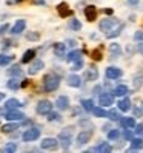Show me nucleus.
Here are the masks:
<instances>
[{"label":"nucleus","mask_w":143,"mask_h":153,"mask_svg":"<svg viewBox=\"0 0 143 153\" xmlns=\"http://www.w3.org/2000/svg\"><path fill=\"white\" fill-rule=\"evenodd\" d=\"M85 16H86V19L89 20V22H92L95 17H97V11H95V6H86L85 8Z\"/></svg>","instance_id":"2eb2a0df"},{"label":"nucleus","mask_w":143,"mask_h":153,"mask_svg":"<svg viewBox=\"0 0 143 153\" xmlns=\"http://www.w3.org/2000/svg\"><path fill=\"white\" fill-rule=\"evenodd\" d=\"M52 110V104L49 101H40L37 104V113L39 114H48Z\"/></svg>","instance_id":"423d86ee"},{"label":"nucleus","mask_w":143,"mask_h":153,"mask_svg":"<svg viewBox=\"0 0 143 153\" xmlns=\"http://www.w3.org/2000/svg\"><path fill=\"white\" fill-rule=\"evenodd\" d=\"M35 3H42V5H43V3H45V0H35Z\"/></svg>","instance_id":"3c124183"},{"label":"nucleus","mask_w":143,"mask_h":153,"mask_svg":"<svg viewBox=\"0 0 143 153\" xmlns=\"http://www.w3.org/2000/svg\"><path fill=\"white\" fill-rule=\"evenodd\" d=\"M80 57H82V51H78V50H74V51H71L69 54H66V60L68 62H76Z\"/></svg>","instance_id":"5701e85b"},{"label":"nucleus","mask_w":143,"mask_h":153,"mask_svg":"<svg viewBox=\"0 0 143 153\" xmlns=\"http://www.w3.org/2000/svg\"><path fill=\"white\" fill-rule=\"evenodd\" d=\"M99 102H100V105H103V107L112 105V104H114V96H112L111 93H103V94H100V97H99Z\"/></svg>","instance_id":"9b49d317"},{"label":"nucleus","mask_w":143,"mask_h":153,"mask_svg":"<svg viewBox=\"0 0 143 153\" xmlns=\"http://www.w3.org/2000/svg\"><path fill=\"white\" fill-rule=\"evenodd\" d=\"M60 119H62V118H60V114H59V113H52V111L48 113V121L54 122V121H60Z\"/></svg>","instance_id":"e433bc0d"},{"label":"nucleus","mask_w":143,"mask_h":153,"mask_svg":"<svg viewBox=\"0 0 143 153\" xmlns=\"http://www.w3.org/2000/svg\"><path fill=\"white\" fill-rule=\"evenodd\" d=\"M143 85V76H136L134 77V88H140Z\"/></svg>","instance_id":"4c0bfd02"},{"label":"nucleus","mask_w":143,"mask_h":153,"mask_svg":"<svg viewBox=\"0 0 143 153\" xmlns=\"http://www.w3.org/2000/svg\"><path fill=\"white\" fill-rule=\"evenodd\" d=\"M82 107H83V110H86V111H92L94 110V102L91 101V99H83Z\"/></svg>","instance_id":"cd10ccee"},{"label":"nucleus","mask_w":143,"mask_h":153,"mask_svg":"<svg viewBox=\"0 0 143 153\" xmlns=\"http://www.w3.org/2000/svg\"><path fill=\"white\" fill-rule=\"evenodd\" d=\"M69 28L73 31H80L82 30V23L78 22V19H71L69 20Z\"/></svg>","instance_id":"c85d7f7f"},{"label":"nucleus","mask_w":143,"mask_h":153,"mask_svg":"<svg viewBox=\"0 0 143 153\" xmlns=\"http://www.w3.org/2000/svg\"><path fill=\"white\" fill-rule=\"evenodd\" d=\"M122 28H123V25L120 26V28H117V30H114L112 33H108V34H106V36H108L109 39H111V37H115V36H119V34H120V30H122Z\"/></svg>","instance_id":"37998d69"},{"label":"nucleus","mask_w":143,"mask_h":153,"mask_svg":"<svg viewBox=\"0 0 143 153\" xmlns=\"http://www.w3.org/2000/svg\"><path fill=\"white\" fill-rule=\"evenodd\" d=\"M25 26H26V22L25 20H17L15 25L11 28V34H20L25 30Z\"/></svg>","instance_id":"f3484780"},{"label":"nucleus","mask_w":143,"mask_h":153,"mask_svg":"<svg viewBox=\"0 0 143 153\" xmlns=\"http://www.w3.org/2000/svg\"><path fill=\"white\" fill-rule=\"evenodd\" d=\"M143 149V139L142 138H136L131 141V147H129V152L131 150H140Z\"/></svg>","instance_id":"393cba45"},{"label":"nucleus","mask_w":143,"mask_h":153,"mask_svg":"<svg viewBox=\"0 0 143 153\" xmlns=\"http://www.w3.org/2000/svg\"><path fill=\"white\" fill-rule=\"evenodd\" d=\"M39 37H40L39 33H28L26 34V39L28 40H39Z\"/></svg>","instance_id":"79ce46f5"},{"label":"nucleus","mask_w":143,"mask_h":153,"mask_svg":"<svg viewBox=\"0 0 143 153\" xmlns=\"http://www.w3.org/2000/svg\"><path fill=\"white\" fill-rule=\"evenodd\" d=\"M120 138V131L119 130H109L108 131V139H119Z\"/></svg>","instance_id":"c9c22d12"},{"label":"nucleus","mask_w":143,"mask_h":153,"mask_svg":"<svg viewBox=\"0 0 143 153\" xmlns=\"http://www.w3.org/2000/svg\"><path fill=\"white\" fill-rule=\"evenodd\" d=\"M122 74H123L122 70L115 68V67H109V68H106V71H105V76L108 79H119Z\"/></svg>","instance_id":"6e6552de"},{"label":"nucleus","mask_w":143,"mask_h":153,"mask_svg":"<svg viewBox=\"0 0 143 153\" xmlns=\"http://www.w3.org/2000/svg\"><path fill=\"white\" fill-rule=\"evenodd\" d=\"M128 91H129V90H128V87H126V85H117V87L114 88V94H115V96H119V97L126 96V94H128Z\"/></svg>","instance_id":"412c9836"},{"label":"nucleus","mask_w":143,"mask_h":153,"mask_svg":"<svg viewBox=\"0 0 143 153\" xmlns=\"http://www.w3.org/2000/svg\"><path fill=\"white\" fill-rule=\"evenodd\" d=\"M82 67H83V59L80 57L78 60H76V62H74V65H73V70H74V71H77V70H82Z\"/></svg>","instance_id":"58836bf2"},{"label":"nucleus","mask_w":143,"mask_h":153,"mask_svg":"<svg viewBox=\"0 0 143 153\" xmlns=\"http://www.w3.org/2000/svg\"><path fill=\"white\" fill-rule=\"evenodd\" d=\"M71 136H73V133H71L69 128H65V130H62L60 134H59V142H60V146L63 150H68L69 146H71Z\"/></svg>","instance_id":"f03ea898"},{"label":"nucleus","mask_w":143,"mask_h":153,"mask_svg":"<svg viewBox=\"0 0 143 153\" xmlns=\"http://www.w3.org/2000/svg\"><path fill=\"white\" fill-rule=\"evenodd\" d=\"M15 150H17V144H14V142H10L5 147H2V152H5V153H12Z\"/></svg>","instance_id":"473e14b6"},{"label":"nucleus","mask_w":143,"mask_h":153,"mask_svg":"<svg viewBox=\"0 0 143 153\" xmlns=\"http://www.w3.org/2000/svg\"><path fill=\"white\" fill-rule=\"evenodd\" d=\"M66 82H68V85L69 87H80V85H82V79H80L77 74H71V76H68V80H66Z\"/></svg>","instance_id":"dca6fc26"},{"label":"nucleus","mask_w":143,"mask_h":153,"mask_svg":"<svg viewBox=\"0 0 143 153\" xmlns=\"http://www.w3.org/2000/svg\"><path fill=\"white\" fill-rule=\"evenodd\" d=\"M117 23H119L117 19H105V20L100 22V30L106 33V31H109L112 26H114V25H117Z\"/></svg>","instance_id":"1a4fd4ad"},{"label":"nucleus","mask_w":143,"mask_h":153,"mask_svg":"<svg viewBox=\"0 0 143 153\" xmlns=\"http://www.w3.org/2000/svg\"><path fill=\"white\" fill-rule=\"evenodd\" d=\"M8 30V23H5L3 26H0V34H2V33H5Z\"/></svg>","instance_id":"de8ad7c7"},{"label":"nucleus","mask_w":143,"mask_h":153,"mask_svg":"<svg viewBox=\"0 0 143 153\" xmlns=\"http://www.w3.org/2000/svg\"><path fill=\"white\" fill-rule=\"evenodd\" d=\"M91 57H92L94 60H102V51H100V50H95V51H92Z\"/></svg>","instance_id":"a19ab883"},{"label":"nucleus","mask_w":143,"mask_h":153,"mask_svg":"<svg viewBox=\"0 0 143 153\" xmlns=\"http://www.w3.org/2000/svg\"><path fill=\"white\" fill-rule=\"evenodd\" d=\"M136 133H137V134H143V124L136 125Z\"/></svg>","instance_id":"a18cd8bd"},{"label":"nucleus","mask_w":143,"mask_h":153,"mask_svg":"<svg viewBox=\"0 0 143 153\" xmlns=\"http://www.w3.org/2000/svg\"><path fill=\"white\" fill-rule=\"evenodd\" d=\"M97 77H99V71H97L95 67H91L89 70H86V73H85V79L86 80H95Z\"/></svg>","instance_id":"a211bd4d"},{"label":"nucleus","mask_w":143,"mask_h":153,"mask_svg":"<svg viewBox=\"0 0 143 153\" xmlns=\"http://www.w3.org/2000/svg\"><path fill=\"white\" fill-rule=\"evenodd\" d=\"M137 50H139V53H142V54H143V40H142V43H139Z\"/></svg>","instance_id":"09e8293b"},{"label":"nucleus","mask_w":143,"mask_h":153,"mask_svg":"<svg viewBox=\"0 0 143 153\" xmlns=\"http://www.w3.org/2000/svg\"><path fill=\"white\" fill-rule=\"evenodd\" d=\"M106 118H109L111 121H119V113H117V110H109V111H106Z\"/></svg>","instance_id":"f704fd0d"},{"label":"nucleus","mask_w":143,"mask_h":153,"mask_svg":"<svg viewBox=\"0 0 143 153\" xmlns=\"http://www.w3.org/2000/svg\"><path fill=\"white\" fill-rule=\"evenodd\" d=\"M19 107H22V104L17 101V99H8L5 102V110L6 111H11V110H17Z\"/></svg>","instance_id":"f8f14e48"},{"label":"nucleus","mask_w":143,"mask_h":153,"mask_svg":"<svg viewBox=\"0 0 143 153\" xmlns=\"http://www.w3.org/2000/svg\"><path fill=\"white\" fill-rule=\"evenodd\" d=\"M35 56V51L34 50H28V51H25V54L22 57V64H28L29 60H32Z\"/></svg>","instance_id":"a878e982"},{"label":"nucleus","mask_w":143,"mask_h":153,"mask_svg":"<svg viewBox=\"0 0 143 153\" xmlns=\"http://www.w3.org/2000/svg\"><path fill=\"white\" fill-rule=\"evenodd\" d=\"M14 130H19V124H17V122L5 124L3 127H2V131H3V133H12Z\"/></svg>","instance_id":"4be33fe9"},{"label":"nucleus","mask_w":143,"mask_h":153,"mask_svg":"<svg viewBox=\"0 0 143 153\" xmlns=\"http://www.w3.org/2000/svg\"><path fill=\"white\" fill-rule=\"evenodd\" d=\"M120 125L123 128H134L136 127V119L134 118H120Z\"/></svg>","instance_id":"4468645a"},{"label":"nucleus","mask_w":143,"mask_h":153,"mask_svg":"<svg viewBox=\"0 0 143 153\" xmlns=\"http://www.w3.org/2000/svg\"><path fill=\"white\" fill-rule=\"evenodd\" d=\"M123 136L126 138V139H132V133H131L129 130H126V131H125V134H123Z\"/></svg>","instance_id":"49530a36"},{"label":"nucleus","mask_w":143,"mask_h":153,"mask_svg":"<svg viewBox=\"0 0 143 153\" xmlns=\"http://www.w3.org/2000/svg\"><path fill=\"white\" fill-rule=\"evenodd\" d=\"M109 53H111V57H112V59L119 57V56L122 54L120 45H119V43H111V45H109Z\"/></svg>","instance_id":"6ab92c4d"},{"label":"nucleus","mask_w":143,"mask_h":153,"mask_svg":"<svg viewBox=\"0 0 143 153\" xmlns=\"http://www.w3.org/2000/svg\"><path fill=\"white\" fill-rule=\"evenodd\" d=\"M91 138H92V130H83V131H80L78 136H77V146L82 147L83 144H86Z\"/></svg>","instance_id":"20e7f679"},{"label":"nucleus","mask_w":143,"mask_h":153,"mask_svg":"<svg viewBox=\"0 0 143 153\" xmlns=\"http://www.w3.org/2000/svg\"><path fill=\"white\" fill-rule=\"evenodd\" d=\"M111 150H112V147L109 146V144H106V142H102L100 146H97V147L91 149L89 152H103V153H106V152H111Z\"/></svg>","instance_id":"b1692460"},{"label":"nucleus","mask_w":143,"mask_h":153,"mask_svg":"<svg viewBox=\"0 0 143 153\" xmlns=\"http://www.w3.org/2000/svg\"><path fill=\"white\" fill-rule=\"evenodd\" d=\"M134 39H136V40H143V31H137L136 34H134Z\"/></svg>","instance_id":"c03bdc74"},{"label":"nucleus","mask_w":143,"mask_h":153,"mask_svg":"<svg viewBox=\"0 0 143 153\" xmlns=\"http://www.w3.org/2000/svg\"><path fill=\"white\" fill-rule=\"evenodd\" d=\"M128 2H129L131 5H137V3H139V0H128Z\"/></svg>","instance_id":"8fccbe9b"},{"label":"nucleus","mask_w":143,"mask_h":153,"mask_svg":"<svg viewBox=\"0 0 143 153\" xmlns=\"http://www.w3.org/2000/svg\"><path fill=\"white\" fill-rule=\"evenodd\" d=\"M12 60L11 56H0V65H8Z\"/></svg>","instance_id":"ea45409f"},{"label":"nucleus","mask_w":143,"mask_h":153,"mask_svg":"<svg viewBox=\"0 0 143 153\" xmlns=\"http://www.w3.org/2000/svg\"><path fill=\"white\" fill-rule=\"evenodd\" d=\"M57 13H59L60 17H68V16L71 14V10H69V6H68L66 3H60V5L57 6Z\"/></svg>","instance_id":"aec40b11"},{"label":"nucleus","mask_w":143,"mask_h":153,"mask_svg":"<svg viewBox=\"0 0 143 153\" xmlns=\"http://www.w3.org/2000/svg\"><path fill=\"white\" fill-rule=\"evenodd\" d=\"M42 149L43 150H56L57 146H59V139H54V138H45L42 141Z\"/></svg>","instance_id":"39448f33"},{"label":"nucleus","mask_w":143,"mask_h":153,"mask_svg":"<svg viewBox=\"0 0 143 153\" xmlns=\"http://www.w3.org/2000/svg\"><path fill=\"white\" fill-rule=\"evenodd\" d=\"M54 53L57 56H65V43H56L54 45Z\"/></svg>","instance_id":"c756f323"},{"label":"nucleus","mask_w":143,"mask_h":153,"mask_svg":"<svg viewBox=\"0 0 143 153\" xmlns=\"http://www.w3.org/2000/svg\"><path fill=\"white\" fill-rule=\"evenodd\" d=\"M45 65H43V60H40V59H35L32 64H31V67H29V70H28V73L32 76V74H37L39 71L43 68Z\"/></svg>","instance_id":"9d476101"},{"label":"nucleus","mask_w":143,"mask_h":153,"mask_svg":"<svg viewBox=\"0 0 143 153\" xmlns=\"http://www.w3.org/2000/svg\"><path fill=\"white\" fill-rule=\"evenodd\" d=\"M6 87L10 90H17V88H20V80H17V77H12V79L8 80Z\"/></svg>","instance_id":"bb28decb"},{"label":"nucleus","mask_w":143,"mask_h":153,"mask_svg":"<svg viewBox=\"0 0 143 153\" xmlns=\"http://www.w3.org/2000/svg\"><path fill=\"white\" fill-rule=\"evenodd\" d=\"M40 138V130L39 128H29V130H26L23 133V136L22 139L25 142H31V141H35V139H39Z\"/></svg>","instance_id":"7ed1b4c3"},{"label":"nucleus","mask_w":143,"mask_h":153,"mask_svg":"<svg viewBox=\"0 0 143 153\" xmlns=\"http://www.w3.org/2000/svg\"><path fill=\"white\" fill-rule=\"evenodd\" d=\"M60 85V77L57 74H46L43 79V90L45 91H54V90H57Z\"/></svg>","instance_id":"f257e3e1"},{"label":"nucleus","mask_w":143,"mask_h":153,"mask_svg":"<svg viewBox=\"0 0 143 153\" xmlns=\"http://www.w3.org/2000/svg\"><path fill=\"white\" fill-rule=\"evenodd\" d=\"M56 105H57L59 110H66L68 107H69V99H68L66 96H59Z\"/></svg>","instance_id":"ddd939ff"},{"label":"nucleus","mask_w":143,"mask_h":153,"mask_svg":"<svg viewBox=\"0 0 143 153\" xmlns=\"http://www.w3.org/2000/svg\"><path fill=\"white\" fill-rule=\"evenodd\" d=\"M8 74L10 76H22V68L19 67V65H14V67H11L10 70H8Z\"/></svg>","instance_id":"7c9ffc66"},{"label":"nucleus","mask_w":143,"mask_h":153,"mask_svg":"<svg viewBox=\"0 0 143 153\" xmlns=\"http://www.w3.org/2000/svg\"><path fill=\"white\" fill-rule=\"evenodd\" d=\"M3 97H5V94H3V93H0V101H3Z\"/></svg>","instance_id":"603ef678"},{"label":"nucleus","mask_w":143,"mask_h":153,"mask_svg":"<svg viewBox=\"0 0 143 153\" xmlns=\"http://www.w3.org/2000/svg\"><path fill=\"white\" fill-rule=\"evenodd\" d=\"M119 108L122 111H128L131 108V102H129V99H123V101L119 102Z\"/></svg>","instance_id":"2f4dec72"},{"label":"nucleus","mask_w":143,"mask_h":153,"mask_svg":"<svg viewBox=\"0 0 143 153\" xmlns=\"http://www.w3.org/2000/svg\"><path fill=\"white\" fill-rule=\"evenodd\" d=\"M92 113H94V116H97V118H105L106 116V110H103L102 107H94Z\"/></svg>","instance_id":"72a5a7b5"},{"label":"nucleus","mask_w":143,"mask_h":153,"mask_svg":"<svg viewBox=\"0 0 143 153\" xmlns=\"http://www.w3.org/2000/svg\"><path fill=\"white\" fill-rule=\"evenodd\" d=\"M5 118L8 121H23L25 119V114L20 113V111H17V110H11V111H6Z\"/></svg>","instance_id":"0eeeda50"}]
</instances>
